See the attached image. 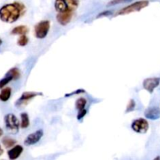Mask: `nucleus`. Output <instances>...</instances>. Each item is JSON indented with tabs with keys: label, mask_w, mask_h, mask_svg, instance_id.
Masks as SVG:
<instances>
[{
	"label": "nucleus",
	"mask_w": 160,
	"mask_h": 160,
	"mask_svg": "<svg viewBox=\"0 0 160 160\" xmlns=\"http://www.w3.org/2000/svg\"><path fill=\"white\" fill-rule=\"evenodd\" d=\"M25 12L24 5L20 2L9 3L0 9V20L6 23H13Z\"/></svg>",
	"instance_id": "obj_1"
},
{
	"label": "nucleus",
	"mask_w": 160,
	"mask_h": 160,
	"mask_svg": "<svg viewBox=\"0 0 160 160\" xmlns=\"http://www.w3.org/2000/svg\"><path fill=\"white\" fill-rule=\"evenodd\" d=\"M78 0H56L54 7L58 12H74L78 8Z\"/></svg>",
	"instance_id": "obj_2"
},
{
	"label": "nucleus",
	"mask_w": 160,
	"mask_h": 160,
	"mask_svg": "<svg viewBox=\"0 0 160 160\" xmlns=\"http://www.w3.org/2000/svg\"><path fill=\"white\" fill-rule=\"evenodd\" d=\"M148 5L149 2L147 1V0L136 2L133 3V4L130 5V6H125V7H124L123 9L119 10V12L116 13V15H125V14L131 13V12H139V11H141L142 9L147 7Z\"/></svg>",
	"instance_id": "obj_3"
},
{
	"label": "nucleus",
	"mask_w": 160,
	"mask_h": 160,
	"mask_svg": "<svg viewBox=\"0 0 160 160\" xmlns=\"http://www.w3.org/2000/svg\"><path fill=\"white\" fill-rule=\"evenodd\" d=\"M50 28V22L49 20L40 21L35 27V34L38 38H44L46 37Z\"/></svg>",
	"instance_id": "obj_4"
},
{
	"label": "nucleus",
	"mask_w": 160,
	"mask_h": 160,
	"mask_svg": "<svg viewBox=\"0 0 160 160\" xmlns=\"http://www.w3.org/2000/svg\"><path fill=\"white\" fill-rule=\"evenodd\" d=\"M5 121V125H6V128L9 132L11 133H17L19 130V123L18 120L16 117L15 115L12 113H9L4 118Z\"/></svg>",
	"instance_id": "obj_5"
},
{
	"label": "nucleus",
	"mask_w": 160,
	"mask_h": 160,
	"mask_svg": "<svg viewBox=\"0 0 160 160\" xmlns=\"http://www.w3.org/2000/svg\"><path fill=\"white\" fill-rule=\"evenodd\" d=\"M131 128L136 133L144 134L147 131L149 128V124L146 120L143 118L137 119L133 120L131 124Z\"/></svg>",
	"instance_id": "obj_6"
},
{
	"label": "nucleus",
	"mask_w": 160,
	"mask_h": 160,
	"mask_svg": "<svg viewBox=\"0 0 160 160\" xmlns=\"http://www.w3.org/2000/svg\"><path fill=\"white\" fill-rule=\"evenodd\" d=\"M160 78H147L143 82V87L150 93H152L155 88L159 85Z\"/></svg>",
	"instance_id": "obj_7"
},
{
	"label": "nucleus",
	"mask_w": 160,
	"mask_h": 160,
	"mask_svg": "<svg viewBox=\"0 0 160 160\" xmlns=\"http://www.w3.org/2000/svg\"><path fill=\"white\" fill-rule=\"evenodd\" d=\"M43 136V131L42 130H39V131H35V132L32 133V134H29L28 137L25 138L24 140V145L27 146H30V145H33L39 142L42 137Z\"/></svg>",
	"instance_id": "obj_8"
},
{
	"label": "nucleus",
	"mask_w": 160,
	"mask_h": 160,
	"mask_svg": "<svg viewBox=\"0 0 160 160\" xmlns=\"http://www.w3.org/2000/svg\"><path fill=\"white\" fill-rule=\"evenodd\" d=\"M73 17V12H58L56 15V20L58 23L61 25H67L70 23Z\"/></svg>",
	"instance_id": "obj_9"
},
{
	"label": "nucleus",
	"mask_w": 160,
	"mask_h": 160,
	"mask_svg": "<svg viewBox=\"0 0 160 160\" xmlns=\"http://www.w3.org/2000/svg\"><path fill=\"white\" fill-rule=\"evenodd\" d=\"M144 116L149 120H155L160 118V110L157 107H150L146 109L144 112Z\"/></svg>",
	"instance_id": "obj_10"
},
{
	"label": "nucleus",
	"mask_w": 160,
	"mask_h": 160,
	"mask_svg": "<svg viewBox=\"0 0 160 160\" xmlns=\"http://www.w3.org/2000/svg\"><path fill=\"white\" fill-rule=\"evenodd\" d=\"M37 95H42V93H37V92H27L24 93L22 94L21 97L18 99L17 102V106H19L20 104H24V102H28V100L31 99L34 97L37 96Z\"/></svg>",
	"instance_id": "obj_11"
},
{
	"label": "nucleus",
	"mask_w": 160,
	"mask_h": 160,
	"mask_svg": "<svg viewBox=\"0 0 160 160\" xmlns=\"http://www.w3.org/2000/svg\"><path fill=\"white\" fill-rule=\"evenodd\" d=\"M23 150L24 148L21 145H16V146H14L13 148L8 151L9 159L11 160L17 159L21 155V153L23 152Z\"/></svg>",
	"instance_id": "obj_12"
},
{
	"label": "nucleus",
	"mask_w": 160,
	"mask_h": 160,
	"mask_svg": "<svg viewBox=\"0 0 160 160\" xmlns=\"http://www.w3.org/2000/svg\"><path fill=\"white\" fill-rule=\"evenodd\" d=\"M28 32V28L26 26H24V25H20V26H17L16 28H14L12 30V31H11V34L22 35V34H26Z\"/></svg>",
	"instance_id": "obj_13"
},
{
	"label": "nucleus",
	"mask_w": 160,
	"mask_h": 160,
	"mask_svg": "<svg viewBox=\"0 0 160 160\" xmlns=\"http://www.w3.org/2000/svg\"><path fill=\"white\" fill-rule=\"evenodd\" d=\"M11 88H5L0 92V100L3 102H6L9 99L11 96Z\"/></svg>",
	"instance_id": "obj_14"
},
{
	"label": "nucleus",
	"mask_w": 160,
	"mask_h": 160,
	"mask_svg": "<svg viewBox=\"0 0 160 160\" xmlns=\"http://www.w3.org/2000/svg\"><path fill=\"white\" fill-rule=\"evenodd\" d=\"M20 118H21V123H20V127L23 129H25V128H28L30 124L29 121V117H28V115L26 113V112H23V113L20 114Z\"/></svg>",
	"instance_id": "obj_15"
},
{
	"label": "nucleus",
	"mask_w": 160,
	"mask_h": 160,
	"mask_svg": "<svg viewBox=\"0 0 160 160\" xmlns=\"http://www.w3.org/2000/svg\"><path fill=\"white\" fill-rule=\"evenodd\" d=\"M2 142H3V145H4L5 148H12V147H13L14 145H15L16 144V141L14 140V139L11 138H4L3 139V141H2Z\"/></svg>",
	"instance_id": "obj_16"
},
{
	"label": "nucleus",
	"mask_w": 160,
	"mask_h": 160,
	"mask_svg": "<svg viewBox=\"0 0 160 160\" xmlns=\"http://www.w3.org/2000/svg\"><path fill=\"white\" fill-rule=\"evenodd\" d=\"M6 74L12 77L13 80H17L20 78V70H19L17 68H13L11 69V70H9Z\"/></svg>",
	"instance_id": "obj_17"
},
{
	"label": "nucleus",
	"mask_w": 160,
	"mask_h": 160,
	"mask_svg": "<svg viewBox=\"0 0 160 160\" xmlns=\"http://www.w3.org/2000/svg\"><path fill=\"white\" fill-rule=\"evenodd\" d=\"M86 105V100L83 98H78L75 102V107L78 110H82V109H85V106Z\"/></svg>",
	"instance_id": "obj_18"
},
{
	"label": "nucleus",
	"mask_w": 160,
	"mask_h": 160,
	"mask_svg": "<svg viewBox=\"0 0 160 160\" xmlns=\"http://www.w3.org/2000/svg\"><path fill=\"white\" fill-rule=\"evenodd\" d=\"M28 42H29V40H28L26 34H22V35H20V37L19 38L18 41H17V44H18V45H20V46H25L26 45H28Z\"/></svg>",
	"instance_id": "obj_19"
},
{
	"label": "nucleus",
	"mask_w": 160,
	"mask_h": 160,
	"mask_svg": "<svg viewBox=\"0 0 160 160\" xmlns=\"http://www.w3.org/2000/svg\"><path fill=\"white\" fill-rule=\"evenodd\" d=\"M13 80V78L11 76H9V75H6V77H5L4 78H3V79L0 81V88H3V87H4L5 85H6V84H8L9 82H10L11 81Z\"/></svg>",
	"instance_id": "obj_20"
},
{
	"label": "nucleus",
	"mask_w": 160,
	"mask_h": 160,
	"mask_svg": "<svg viewBox=\"0 0 160 160\" xmlns=\"http://www.w3.org/2000/svg\"><path fill=\"white\" fill-rule=\"evenodd\" d=\"M135 106H136V103H135L134 100L131 99L130 101V102H129L128 106H127L126 111H125V112H131V111H133V109H134Z\"/></svg>",
	"instance_id": "obj_21"
},
{
	"label": "nucleus",
	"mask_w": 160,
	"mask_h": 160,
	"mask_svg": "<svg viewBox=\"0 0 160 160\" xmlns=\"http://www.w3.org/2000/svg\"><path fill=\"white\" fill-rule=\"evenodd\" d=\"M132 1V0H112L110 2L108 6H114V5L119 4V3H124V2H128Z\"/></svg>",
	"instance_id": "obj_22"
},
{
	"label": "nucleus",
	"mask_w": 160,
	"mask_h": 160,
	"mask_svg": "<svg viewBox=\"0 0 160 160\" xmlns=\"http://www.w3.org/2000/svg\"><path fill=\"white\" fill-rule=\"evenodd\" d=\"M86 112H87V111H86L85 109H82V110H78V117H77V119H78V120H80V119L83 118V117H85Z\"/></svg>",
	"instance_id": "obj_23"
},
{
	"label": "nucleus",
	"mask_w": 160,
	"mask_h": 160,
	"mask_svg": "<svg viewBox=\"0 0 160 160\" xmlns=\"http://www.w3.org/2000/svg\"><path fill=\"white\" fill-rule=\"evenodd\" d=\"M110 14H111V12H109V11H106V12H101L100 15H98V17H102V16H108V15H110Z\"/></svg>",
	"instance_id": "obj_24"
},
{
	"label": "nucleus",
	"mask_w": 160,
	"mask_h": 160,
	"mask_svg": "<svg viewBox=\"0 0 160 160\" xmlns=\"http://www.w3.org/2000/svg\"><path fill=\"white\" fill-rule=\"evenodd\" d=\"M3 148H2L1 145H0V156H1V155L3 154Z\"/></svg>",
	"instance_id": "obj_25"
},
{
	"label": "nucleus",
	"mask_w": 160,
	"mask_h": 160,
	"mask_svg": "<svg viewBox=\"0 0 160 160\" xmlns=\"http://www.w3.org/2000/svg\"><path fill=\"white\" fill-rule=\"evenodd\" d=\"M3 130H2L1 128H0V137H1V136L3 135Z\"/></svg>",
	"instance_id": "obj_26"
},
{
	"label": "nucleus",
	"mask_w": 160,
	"mask_h": 160,
	"mask_svg": "<svg viewBox=\"0 0 160 160\" xmlns=\"http://www.w3.org/2000/svg\"><path fill=\"white\" fill-rule=\"evenodd\" d=\"M2 44H3V41H2V39L0 38V45H1Z\"/></svg>",
	"instance_id": "obj_27"
}]
</instances>
